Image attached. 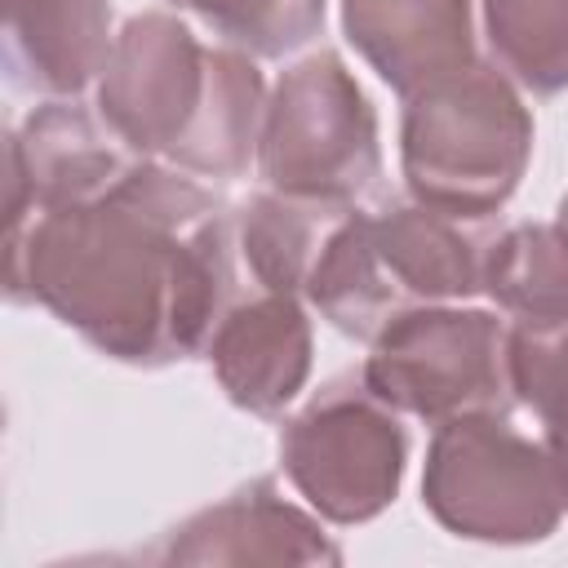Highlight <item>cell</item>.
Here are the masks:
<instances>
[{"mask_svg":"<svg viewBox=\"0 0 568 568\" xmlns=\"http://www.w3.org/2000/svg\"><path fill=\"white\" fill-rule=\"evenodd\" d=\"M4 293L53 311L120 364L204 355L244 293L235 213L195 173L142 155L89 204L4 222Z\"/></svg>","mask_w":568,"mask_h":568,"instance_id":"1","label":"cell"},{"mask_svg":"<svg viewBox=\"0 0 568 568\" xmlns=\"http://www.w3.org/2000/svg\"><path fill=\"white\" fill-rule=\"evenodd\" d=\"M98 115L146 160L240 178L257 160L266 84L248 53L204 44L182 18L133 13L98 75Z\"/></svg>","mask_w":568,"mask_h":568,"instance_id":"2","label":"cell"},{"mask_svg":"<svg viewBox=\"0 0 568 568\" xmlns=\"http://www.w3.org/2000/svg\"><path fill=\"white\" fill-rule=\"evenodd\" d=\"M488 240L426 204L346 209L306 280V302L346 337L373 342L395 315L484 293Z\"/></svg>","mask_w":568,"mask_h":568,"instance_id":"3","label":"cell"},{"mask_svg":"<svg viewBox=\"0 0 568 568\" xmlns=\"http://www.w3.org/2000/svg\"><path fill=\"white\" fill-rule=\"evenodd\" d=\"M528 160L532 111L497 62H470L404 98L399 169L417 204L484 222L519 191Z\"/></svg>","mask_w":568,"mask_h":568,"instance_id":"4","label":"cell"},{"mask_svg":"<svg viewBox=\"0 0 568 568\" xmlns=\"http://www.w3.org/2000/svg\"><path fill=\"white\" fill-rule=\"evenodd\" d=\"M422 506L444 532L488 546L546 541L568 515L546 439L515 430L506 413H466L435 426Z\"/></svg>","mask_w":568,"mask_h":568,"instance_id":"5","label":"cell"},{"mask_svg":"<svg viewBox=\"0 0 568 568\" xmlns=\"http://www.w3.org/2000/svg\"><path fill=\"white\" fill-rule=\"evenodd\" d=\"M257 169L266 191L324 209H355L377 186V115L333 49L280 71L266 93Z\"/></svg>","mask_w":568,"mask_h":568,"instance_id":"6","label":"cell"},{"mask_svg":"<svg viewBox=\"0 0 568 568\" xmlns=\"http://www.w3.org/2000/svg\"><path fill=\"white\" fill-rule=\"evenodd\" d=\"M359 377L395 413L426 426L466 413H506L515 404L510 328L475 306H417L368 342Z\"/></svg>","mask_w":568,"mask_h":568,"instance_id":"7","label":"cell"},{"mask_svg":"<svg viewBox=\"0 0 568 568\" xmlns=\"http://www.w3.org/2000/svg\"><path fill=\"white\" fill-rule=\"evenodd\" d=\"M408 435L364 377L328 382L280 430V466L324 524L377 519L404 484Z\"/></svg>","mask_w":568,"mask_h":568,"instance_id":"8","label":"cell"},{"mask_svg":"<svg viewBox=\"0 0 568 568\" xmlns=\"http://www.w3.org/2000/svg\"><path fill=\"white\" fill-rule=\"evenodd\" d=\"M142 155L89 106L40 102L4 146V222L89 204L106 195Z\"/></svg>","mask_w":568,"mask_h":568,"instance_id":"9","label":"cell"},{"mask_svg":"<svg viewBox=\"0 0 568 568\" xmlns=\"http://www.w3.org/2000/svg\"><path fill=\"white\" fill-rule=\"evenodd\" d=\"M311 320L302 293L244 288L217 320L204 359L226 399L253 417H280L311 377Z\"/></svg>","mask_w":568,"mask_h":568,"instance_id":"10","label":"cell"},{"mask_svg":"<svg viewBox=\"0 0 568 568\" xmlns=\"http://www.w3.org/2000/svg\"><path fill=\"white\" fill-rule=\"evenodd\" d=\"M164 564H342V546L324 532L320 515L293 506L275 479H253L231 497L182 519L164 550Z\"/></svg>","mask_w":568,"mask_h":568,"instance_id":"11","label":"cell"},{"mask_svg":"<svg viewBox=\"0 0 568 568\" xmlns=\"http://www.w3.org/2000/svg\"><path fill=\"white\" fill-rule=\"evenodd\" d=\"M342 31L399 98L475 62L470 0H342Z\"/></svg>","mask_w":568,"mask_h":568,"instance_id":"12","label":"cell"},{"mask_svg":"<svg viewBox=\"0 0 568 568\" xmlns=\"http://www.w3.org/2000/svg\"><path fill=\"white\" fill-rule=\"evenodd\" d=\"M106 0H4V67L18 89L75 98L111 58Z\"/></svg>","mask_w":568,"mask_h":568,"instance_id":"13","label":"cell"},{"mask_svg":"<svg viewBox=\"0 0 568 568\" xmlns=\"http://www.w3.org/2000/svg\"><path fill=\"white\" fill-rule=\"evenodd\" d=\"M346 209H324L306 200H288L280 191H262L235 209V253L244 271V288L266 293H306L311 266Z\"/></svg>","mask_w":568,"mask_h":568,"instance_id":"14","label":"cell"},{"mask_svg":"<svg viewBox=\"0 0 568 568\" xmlns=\"http://www.w3.org/2000/svg\"><path fill=\"white\" fill-rule=\"evenodd\" d=\"M484 293L515 324L568 320V226L519 222L488 240Z\"/></svg>","mask_w":568,"mask_h":568,"instance_id":"15","label":"cell"},{"mask_svg":"<svg viewBox=\"0 0 568 568\" xmlns=\"http://www.w3.org/2000/svg\"><path fill=\"white\" fill-rule=\"evenodd\" d=\"M497 67L541 98L568 89V0H479Z\"/></svg>","mask_w":568,"mask_h":568,"instance_id":"16","label":"cell"},{"mask_svg":"<svg viewBox=\"0 0 568 568\" xmlns=\"http://www.w3.org/2000/svg\"><path fill=\"white\" fill-rule=\"evenodd\" d=\"M248 58H284L324 27V0H173Z\"/></svg>","mask_w":568,"mask_h":568,"instance_id":"17","label":"cell"},{"mask_svg":"<svg viewBox=\"0 0 568 568\" xmlns=\"http://www.w3.org/2000/svg\"><path fill=\"white\" fill-rule=\"evenodd\" d=\"M510 390L541 430H568V320L510 324Z\"/></svg>","mask_w":568,"mask_h":568,"instance_id":"18","label":"cell"},{"mask_svg":"<svg viewBox=\"0 0 568 568\" xmlns=\"http://www.w3.org/2000/svg\"><path fill=\"white\" fill-rule=\"evenodd\" d=\"M550 457H555V470H559V488H564V506H568V430H541Z\"/></svg>","mask_w":568,"mask_h":568,"instance_id":"19","label":"cell"},{"mask_svg":"<svg viewBox=\"0 0 568 568\" xmlns=\"http://www.w3.org/2000/svg\"><path fill=\"white\" fill-rule=\"evenodd\" d=\"M555 222H564V226H568V195L559 200V217H555Z\"/></svg>","mask_w":568,"mask_h":568,"instance_id":"20","label":"cell"}]
</instances>
